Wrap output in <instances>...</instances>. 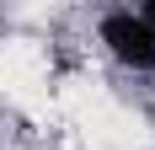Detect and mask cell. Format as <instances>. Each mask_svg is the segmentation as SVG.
<instances>
[{
    "mask_svg": "<svg viewBox=\"0 0 155 150\" xmlns=\"http://www.w3.org/2000/svg\"><path fill=\"white\" fill-rule=\"evenodd\" d=\"M102 43L118 64H134V70H155V32L144 27L139 11H112L102 16Z\"/></svg>",
    "mask_w": 155,
    "mask_h": 150,
    "instance_id": "6da1fadb",
    "label": "cell"
},
{
    "mask_svg": "<svg viewBox=\"0 0 155 150\" xmlns=\"http://www.w3.org/2000/svg\"><path fill=\"white\" fill-rule=\"evenodd\" d=\"M139 16H144V27H150V32H155V5H144V11H139Z\"/></svg>",
    "mask_w": 155,
    "mask_h": 150,
    "instance_id": "7a4b0ae2",
    "label": "cell"
}]
</instances>
